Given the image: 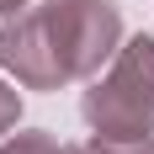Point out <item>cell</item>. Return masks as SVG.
Instances as JSON below:
<instances>
[{
	"label": "cell",
	"mask_w": 154,
	"mask_h": 154,
	"mask_svg": "<svg viewBox=\"0 0 154 154\" xmlns=\"http://www.w3.org/2000/svg\"><path fill=\"white\" fill-rule=\"evenodd\" d=\"M117 11L112 0H43L16 27L0 32V64L27 85H59L112 53Z\"/></svg>",
	"instance_id": "cell-1"
},
{
	"label": "cell",
	"mask_w": 154,
	"mask_h": 154,
	"mask_svg": "<svg viewBox=\"0 0 154 154\" xmlns=\"http://www.w3.org/2000/svg\"><path fill=\"white\" fill-rule=\"evenodd\" d=\"M11 122H16V96L5 91V85H0V133H5Z\"/></svg>",
	"instance_id": "cell-4"
},
{
	"label": "cell",
	"mask_w": 154,
	"mask_h": 154,
	"mask_svg": "<svg viewBox=\"0 0 154 154\" xmlns=\"http://www.w3.org/2000/svg\"><path fill=\"white\" fill-rule=\"evenodd\" d=\"M91 117L106 138H143L154 133V43H128V53L112 64V75L101 80L85 101Z\"/></svg>",
	"instance_id": "cell-2"
},
{
	"label": "cell",
	"mask_w": 154,
	"mask_h": 154,
	"mask_svg": "<svg viewBox=\"0 0 154 154\" xmlns=\"http://www.w3.org/2000/svg\"><path fill=\"white\" fill-rule=\"evenodd\" d=\"M0 154H64V149H53L48 138H16V143H5Z\"/></svg>",
	"instance_id": "cell-3"
},
{
	"label": "cell",
	"mask_w": 154,
	"mask_h": 154,
	"mask_svg": "<svg viewBox=\"0 0 154 154\" xmlns=\"http://www.w3.org/2000/svg\"><path fill=\"white\" fill-rule=\"evenodd\" d=\"M16 5H21V0H0V11H16Z\"/></svg>",
	"instance_id": "cell-5"
},
{
	"label": "cell",
	"mask_w": 154,
	"mask_h": 154,
	"mask_svg": "<svg viewBox=\"0 0 154 154\" xmlns=\"http://www.w3.org/2000/svg\"><path fill=\"white\" fill-rule=\"evenodd\" d=\"M143 154H154V149H143Z\"/></svg>",
	"instance_id": "cell-6"
}]
</instances>
